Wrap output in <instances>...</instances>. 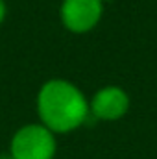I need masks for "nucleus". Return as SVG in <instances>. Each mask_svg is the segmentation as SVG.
<instances>
[{"label":"nucleus","instance_id":"obj_7","mask_svg":"<svg viewBox=\"0 0 157 159\" xmlns=\"http://www.w3.org/2000/svg\"><path fill=\"white\" fill-rule=\"evenodd\" d=\"M102 2H104V4H107V2H115V0H102Z\"/></svg>","mask_w":157,"mask_h":159},{"label":"nucleus","instance_id":"obj_2","mask_svg":"<svg viewBox=\"0 0 157 159\" xmlns=\"http://www.w3.org/2000/svg\"><path fill=\"white\" fill-rule=\"evenodd\" d=\"M7 154L13 159H56L57 135L39 120L22 124L9 139Z\"/></svg>","mask_w":157,"mask_h":159},{"label":"nucleus","instance_id":"obj_5","mask_svg":"<svg viewBox=\"0 0 157 159\" xmlns=\"http://www.w3.org/2000/svg\"><path fill=\"white\" fill-rule=\"evenodd\" d=\"M6 17H7V4H6V0H0V26L4 24Z\"/></svg>","mask_w":157,"mask_h":159},{"label":"nucleus","instance_id":"obj_4","mask_svg":"<svg viewBox=\"0 0 157 159\" xmlns=\"http://www.w3.org/2000/svg\"><path fill=\"white\" fill-rule=\"evenodd\" d=\"M91 117L102 122H117L131 109L129 93L120 85H104L89 100Z\"/></svg>","mask_w":157,"mask_h":159},{"label":"nucleus","instance_id":"obj_3","mask_svg":"<svg viewBox=\"0 0 157 159\" xmlns=\"http://www.w3.org/2000/svg\"><path fill=\"white\" fill-rule=\"evenodd\" d=\"M102 0H61L59 20L63 28L74 35L92 32L104 17Z\"/></svg>","mask_w":157,"mask_h":159},{"label":"nucleus","instance_id":"obj_1","mask_svg":"<svg viewBox=\"0 0 157 159\" xmlns=\"http://www.w3.org/2000/svg\"><path fill=\"white\" fill-rule=\"evenodd\" d=\"M35 111L41 124L56 135L79 129L91 115L89 98L78 85L65 78L46 80L37 91Z\"/></svg>","mask_w":157,"mask_h":159},{"label":"nucleus","instance_id":"obj_6","mask_svg":"<svg viewBox=\"0 0 157 159\" xmlns=\"http://www.w3.org/2000/svg\"><path fill=\"white\" fill-rule=\"evenodd\" d=\"M0 159H13V157H11L7 152H6V154H0Z\"/></svg>","mask_w":157,"mask_h":159}]
</instances>
